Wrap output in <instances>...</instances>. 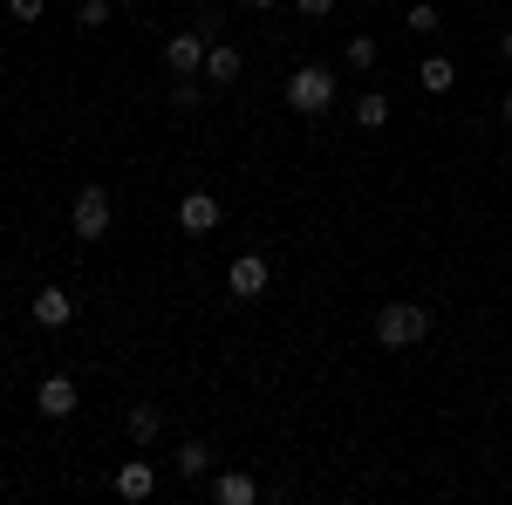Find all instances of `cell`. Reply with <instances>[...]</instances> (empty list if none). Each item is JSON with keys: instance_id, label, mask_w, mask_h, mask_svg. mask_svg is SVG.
<instances>
[{"instance_id": "cell-1", "label": "cell", "mask_w": 512, "mask_h": 505, "mask_svg": "<svg viewBox=\"0 0 512 505\" xmlns=\"http://www.w3.org/2000/svg\"><path fill=\"white\" fill-rule=\"evenodd\" d=\"M431 335V314L417 301H383L376 308V349H417Z\"/></svg>"}, {"instance_id": "cell-2", "label": "cell", "mask_w": 512, "mask_h": 505, "mask_svg": "<svg viewBox=\"0 0 512 505\" xmlns=\"http://www.w3.org/2000/svg\"><path fill=\"white\" fill-rule=\"evenodd\" d=\"M287 110H294V117H328V110H335V76H328L321 62L294 69V76H287Z\"/></svg>"}, {"instance_id": "cell-3", "label": "cell", "mask_w": 512, "mask_h": 505, "mask_svg": "<svg viewBox=\"0 0 512 505\" xmlns=\"http://www.w3.org/2000/svg\"><path fill=\"white\" fill-rule=\"evenodd\" d=\"M212 41L219 35H205V28H178V35L164 41V69H171V76H205V48H212Z\"/></svg>"}, {"instance_id": "cell-4", "label": "cell", "mask_w": 512, "mask_h": 505, "mask_svg": "<svg viewBox=\"0 0 512 505\" xmlns=\"http://www.w3.org/2000/svg\"><path fill=\"white\" fill-rule=\"evenodd\" d=\"M110 192L103 185H82L76 192V205H69V226H76V239H110Z\"/></svg>"}, {"instance_id": "cell-5", "label": "cell", "mask_w": 512, "mask_h": 505, "mask_svg": "<svg viewBox=\"0 0 512 505\" xmlns=\"http://www.w3.org/2000/svg\"><path fill=\"white\" fill-rule=\"evenodd\" d=\"M226 287H233V301H260V294L274 287V267H267L260 253H239L233 267H226Z\"/></svg>"}, {"instance_id": "cell-6", "label": "cell", "mask_w": 512, "mask_h": 505, "mask_svg": "<svg viewBox=\"0 0 512 505\" xmlns=\"http://www.w3.org/2000/svg\"><path fill=\"white\" fill-rule=\"evenodd\" d=\"M35 410L48 417V424H69V417H76V383H69V376H41Z\"/></svg>"}, {"instance_id": "cell-7", "label": "cell", "mask_w": 512, "mask_h": 505, "mask_svg": "<svg viewBox=\"0 0 512 505\" xmlns=\"http://www.w3.org/2000/svg\"><path fill=\"white\" fill-rule=\"evenodd\" d=\"M219 219H226V212H219V198H212V192H185V198H178V226H185V233H212Z\"/></svg>"}, {"instance_id": "cell-8", "label": "cell", "mask_w": 512, "mask_h": 505, "mask_svg": "<svg viewBox=\"0 0 512 505\" xmlns=\"http://www.w3.org/2000/svg\"><path fill=\"white\" fill-rule=\"evenodd\" d=\"M28 308H35L41 328H69V321H76V294H69V287H41Z\"/></svg>"}, {"instance_id": "cell-9", "label": "cell", "mask_w": 512, "mask_h": 505, "mask_svg": "<svg viewBox=\"0 0 512 505\" xmlns=\"http://www.w3.org/2000/svg\"><path fill=\"white\" fill-rule=\"evenodd\" d=\"M110 485H117V499H151V492H158V471L144 465V458H130V465H117Z\"/></svg>"}, {"instance_id": "cell-10", "label": "cell", "mask_w": 512, "mask_h": 505, "mask_svg": "<svg viewBox=\"0 0 512 505\" xmlns=\"http://www.w3.org/2000/svg\"><path fill=\"white\" fill-rule=\"evenodd\" d=\"M123 430H130V444H137V451H144V444H158V430H164L158 403H130V417H123Z\"/></svg>"}, {"instance_id": "cell-11", "label": "cell", "mask_w": 512, "mask_h": 505, "mask_svg": "<svg viewBox=\"0 0 512 505\" xmlns=\"http://www.w3.org/2000/svg\"><path fill=\"white\" fill-rule=\"evenodd\" d=\"M212 499H219V505H253V499H260V485H253L246 471H219V478H212Z\"/></svg>"}, {"instance_id": "cell-12", "label": "cell", "mask_w": 512, "mask_h": 505, "mask_svg": "<svg viewBox=\"0 0 512 505\" xmlns=\"http://www.w3.org/2000/svg\"><path fill=\"white\" fill-rule=\"evenodd\" d=\"M383 123H390V96L383 89H362L355 96V130H383Z\"/></svg>"}, {"instance_id": "cell-13", "label": "cell", "mask_w": 512, "mask_h": 505, "mask_svg": "<svg viewBox=\"0 0 512 505\" xmlns=\"http://www.w3.org/2000/svg\"><path fill=\"white\" fill-rule=\"evenodd\" d=\"M205 82H239V48L212 41V48H205Z\"/></svg>"}, {"instance_id": "cell-14", "label": "cell", "mask_w": 512, "mask_h": 505, "mask_svg": "<svg viewBox=\"0 0 512 505\" xmlns=\"http://www.w3.org/2000/svg\"><path fill=\"white\" fill-rule=\"evenodd\" d=\"M417 82H424L431 96H444V89L458 82V69H451V55H424V69H417Z\"/></svg>"}, {"instance_id": "cell-15", "label": "cell", "mask_w": 512, "mask_h": 505, "mask_svg": "<svg viewBox=\"0 0 512 505\" xmlns=\"http://www.w3.org/2000/svg\"><path fill=\"white\" fill-rule=\"evenodd\" d=\"M205 465H212V451H205L198 437H185V444H178V478H205Z\"/></svg>"}, {"instance_id": "cell-16", "label": "cell", "mask_w": 512, "mask_h": 505, "mask_svg": "<svg viewBox=\"0 0 512 505\" xmlns=\"http://www.w3.org/2000/svg\"><path fill=\"white\" fill-rule=\"evenodd\" d=\"M403 28H410V35H437V28H444V14H437L431 0H417V7L403 14Z\"/></svg>"}, {"instance_id": "cell-17", "label": "cell", "mask_w": 512, "mask_h": 505, "mask_svg": "<svg viewBox=\"0 0 512 505\" xmlns=\"http://www.w3.org/2000/svg\"><path fill=\"white\" fill-rule=\"evenodd\" d=\"M198 103H205V82H192V76L171 82V110H198Z\"/></svg>"}, {"instance_id": "cell-18", "label": "cell", "mask_w": 512, "mask_h": 505, "mask_svg": "<svg viewBox=\"0 0 512 505\" xmlns=\"http://www.w3.org/2000/svg\"><path fill=\"white\" fill-rule=\"evenodd\" d=\"M349 69H376V35H349Z\"/></svg>"}, {"instance_id": "cell-19", "label": "cell", "mask_w": 512, "mask_h": 505, "mask_svg": "<svg viewBox=\"0 0 512 505\" xmlns=\"http://www.w3.org/2000/svg\"><path fill=\"white\" fill-rule=\"evenodd\" d=\"M110 7H117V0H82L76 21H82V28H110Z\"/></svg>"}, {"instance_id": "cell-20", "label": "cell", "mask_w": 512, "mask_h": 505, "mask_svg": "<svg viewBox=\"0 0 512 505\" xmlns=\"http://www.w3.org/2000/svg\"><path fill=\"white\" fill-rule=\"evenodd\" d=\"M41 7H48V0H7V14H14V21H41Z\"/></svg>"}, {"instance_id": "cell-21", "label": "cell", "mask_w": 512, "mask_h": 505, "mask_svg": "<svg viewBox=\"0 0 512 505\" xmlns=\"http://www.w3.org/2000/svg\"><path fill=\"white\" fill-rule=\"evenodd\" d=\"M294 7H301L308 21H328V14H335V0H294Z\"/></svg>"}, {"instance_id": "cell-22", "label": "cell", "mask_w": 512, "mask_h": 505, "mask_svg": "<svg viewBox=\"0 0 512 505\" xmlns=\"http://www.w3.org/2000/svg\"><path fill=\"white\" fill-rule=\"evenodd\" d=\"M239 7H280V0H239Z\"/></svg>"}, {"instance_id": "cell-23", "label": "cell", "mask_w": 512, "mask_h": 505, "mask_svg": "<svg viewBox=\"0 0 512 505\" xmlns=\"http://www.w3.org/2000/svg\"><path fill=\"white\" fill-rule=\"evenodd\" d=\"M499 48H506V62H512V28H506V41H499Z\"/></svg>"}, {"instance_id": "cell-24", "label": "cell", "mask_w": 512, "mask_h": 505, "mask_svg": "<svg viewBox=\"0 0 512 505\" xmlns=\"http://www.w3.org/2000/svg\"><path fill=\"white\" fill-rule=\"evenodd\" d=\"M506 123H512V89H506Z\"/></svg>"}, {"instance_id": "cell-25", "label": "cell", "mask_w": 512, "mask_h": 505, "mask_svg": "<svg viewBox=\"0 0 512 505\" xmlns=\"http://www.w3.org/2000/svg\"><path fill=\"white\" fill-rule=\"evenodd\" d=\"M0 492H7V471H0Z\"/></svg>"}, {"instance_id": "cell-26", "label": "cell", "mask_w": 512, "mask_h": 505, "mask_svg": "<svg viewBox=\"0 0 512 505\" xmlns=\"http://www.w3.org/2000/svg\"><path fill=\"white\" fill-rule=\"evenodd\" d=\"M117 7H137V0H117Z\"/></svg>"}]
</instances>
